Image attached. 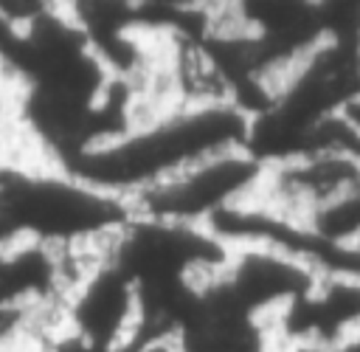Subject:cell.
I'll return each mask as SVG.
<instances>
[{"mask_svg":"<svg viewBox=\"0 0 360 352\" xmlns=\"http://www.w3.org/2000/svg\"><path fill=\"white\" fill-rule=\"evenodd\" d=\"M248 135L250 118L233 104L180 107L149 127L73 155L59 172L127 203L138 191L197 161L245 149Z\"/></svg>","mask_w":360,"mask_h":352,"instance_id":"1","label":"cell"},{"mask_svg":"<svg viewBox=\"0 0 360 352\" xmlns=\"http://www.w3.org/2000/svg\"><path fill=\"white\" fill-rule=\"evenodd\" d=\"M262 172L264 163L248 152V146L231 149L152 183L149 189L129 197L127 208L135 220L205 228L211 217L248 200L262 180Z\"/></svg>","mask_w":360,"mask_h":352,"instance_id":"2","label":"cell"},{"mask_svg":"<svg viewBox=\"0 0 360 352\" xmlns=\"http://www.w3.org/2000/svg\"><path fill=\"white\" fill-rule=\"evenodd\" d=\"M262 329L267 352H343L360 338V276H318Z\"/></svg>","mask_w":360,"mask_h":352,"instance_id":"3","label":"cell"},{"mask_svg":"<svg viewBox=\"0 0 360 352\" xmlns=\"http://www.w3.org/2000/svg\"><path fill=\"white\" fill-rule=\"evenodd\" d=\"M360 183V166L335 152H304L276 163H264L262 180L250 194L264 208L309 222L312 214L343 197Z\"/></svg>","mask_w":360,"mask_h":352,"instance_id":"4","label":"cell"},{"mask_svg":"<svg viewBox=\"0 0 360 352\" xmlns=\"http://www.w3.org/2000/svg\"><path fill=\"white\" fill-rule=\"evenodd\" d=\"M127 352H180V346H177V338L174 335H152V338L138 341Z\"/></svg>","mask_w":360,"mask_h":352,"instance_id":"5","label":"cell"},{"mask_svg":"<svg viewBox=\"0 0 360 352\" xmlns=\"http://www.w3.org/2000/svg\"><path fill=\"white\" fill-rule=\"evenodd\" d=\"M340 113H343V115H346V118L360 130V96H354L352 101H346V104L340 107Z\"/></svg>","mask_w":360,"mask_h":352,"instance_id":"6","label":"cell"},{"mask_svg":"<svg viewBox=\"0 0 360 352\" xmlns=\"http://www.w3.org/2000/svg\"><path fill=\"white\" fill-rule=\"evenodd\" d=\"M354 248H357V251H360V237H357V242H354Z\"/></svg>","mask_w":360,"mask_h":352,"instance_id":"7","label":"cell"}]
</instances>
